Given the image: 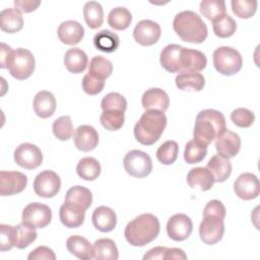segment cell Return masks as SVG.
Returning <instances> with one entry per match:
<instances>
[{
    "label": "cell",
    "instance_id": "obj_29",
    "mask_svg": "<svg viewBox=\"0 0 260 260\" xmlns=\"http://www.w3.org/2000/svg\"><path fill=\"white\" fill-rule=\"evenodd\" d=\"M66 247L72 255L81 260L92 259V246L81 236H70L66 241Z\"/></svg>",
    "mask_w": 260,
    "mask_h": 260
},
{
    "label": "cell",
    "instance_id": "obj_7",
    "mask_svg": "<svg viewBox=\"0 0 260 260\" xmlns=\"http://www.w3.org/2000/svg\"><path fill=\"white\" fill-rule=\"evenodd\" d=\"M123 166L127 174L135 178L147 177L152 171V161L150 156L139 149L128 151L124 156Z\"/></svg>",
    "mask_w": 260,
    "mask_h": 260
},
{
    "label": "cell",
    "instance_id": "obj_47",
    "mask_svg": "<svg viewBox=\"0 0 260 260\" xmlns=\"http://www.w3.org/2000/svg\"><path fill=\"white\" fill-rule=\"evenodd\" d=\"M231 120L240 128H249L254 123L255 115L246 108H238L232 112Z\"/></svg>",
    "mask_w": 260,
    "mask_h": 260
},
{
    "label": "cell",
    "instance_id": "obj_25",
    "mask_svg": "<svg viewBox=\"0 0 260 260\" xmlns=\"http://www.w3.org/2000/svg\"><path fill=\"white\" fill-rule=\"evenodd\" d=\"M206 169L212 175L214 182H224L232 174V164L229 158L215 154L207 162Z\"/></svg>",
    "mask_w": 260,
    "mask_h": 260
},
{
    "label": "cell",
    "instance_id": "obj_5",
    "mask_svg": "<svg viewBox=\"0 0 260 260\" xmlns=\"http://www.w3.org/2000/svg\"><path fill=\"white\" fill-rule=\"evenodd\" d=\"M212 61L216 71L226 76L238 73L243 65V59L239 51L228 46L215 49L212 55Z\"/></svg>",
    "mask_w": 260,
    "mask_h": 260
},
{
    "label": "cell",
    "instance_id": "obj_55",
    "mask_svg": "<svg viewBox=\"0 0 260 260\" xmlns=\"http://www.w3.org/2000/svg\"><path fill=\"white\" fill-rule=\"evenodd\" d=\"M11 53H12V49L6 44L1 43V63H0L1 68H7V62L9 60Z\"/></svg>",
    "mask_w": 260,
    "mask_h": 260
},
{
    "label": "cell",
    "instance_id": "obj_13",
    "mask_svg": "<svg viewBox=\"0 0 260 260\" xmlns=\"http://www.w3.org/2000/svg\"><path fill=\"white\" fill-rule=\"evenodd\" d=\"M234 191L236 195L243 200L255 199L260 193L259 180L252 173H243L236 179Z\"/></svg>",
    "mask_w": 260,
    "mask_h": 260
},
{
    "label": "cell",
    "instance_id": "obj_24",
    "mask_svg": "<svg viewBox=\"0 0 260 260\" xmlns=\"http://www.w3.org/2000/svg\"><path fill=\"white\" fill-rule=\"evenodd\" d=\"M32 106L37 116L46 119L54 114L56 110V99L52 92L41 90L36 94Z\"/></svg>",
    "mask_w": 260,
    "mask_h": 260
},
{
    "label": "cell",
    "instance_id": "obj_26",
    "mask_svg": "<svg viewBox=\"0 0 260 260\" xmlns=\"http://www.w3.org/2000/svg\"><path fill=\"white\" fill-rule=\"evenodd\" d=\"M187 183L191 188H198L200 191H208L213 187L214 179L206 168L198 167L191 169L187 175Z\"/></svg>",
    "mask_w": 260,
    "mask_h": 260
},
{
    "label": "cell",
    "instance_id": "obj_37",
    "mask_svg": "<svg viewBox=\"0 0 260 260\" xmlns=\"http://www.w3.org/2000/svg\"><path fill=\"white\" fill-rule=\"evenodd\" d=\"M112 62L103 56H94L89 62L88 74L98 79L105 81L112 74Z\"/></svg>",
    "mask_w": 260,
    "mask_h": 260
},
{
    "label": "cell",
    "instance_id": "obj_46",
    "mask_svg": "<svg viewBox=\"0 0 260 260\" xmlns=\"http://www.w3.org/2000/svg\"><path fill=\"white\" fill-rule=\"evenodd\" d=\"M101 108L103 109V111L115 110L125 113L127 109V101L122 94L118 92H109L103 98Z\"/></svg>",
    "mask_w": 260,
    "mask_h": 260
},
{
    "label": "cell",
    "instance_id": "obj_2",
    "mask_svg": "<svg viewBox=\"0 0 260 260\" xmlns=\"http://www.w3.org/2000/svg\"><path fill=\"white\" fill-rule=\"evenodd\" d=\"M226 129L223 114L214 109H206L198 113L193 131L194 140L203 146L214 140Z\"/></svg>",
    "mask_w": 260,
    "mask_h": 260
},
{
    "label": "cell",
    "instance_id": "obj_31",
    "mask_svg": "<svg viewBox=\"0 0 260 260\" xmlns=\"http://www.w3.org/2000/svg\"><path fill=\"white\" fill-rule=\"evenodd\" d=\"M175 82L181 90L200 91L204 87L205 78L199 72H181L176 76Z\"/></svg>",
    "mask_w": 260,
    "mask_h": 260
},
{
    "label": "cell",
    "instance_id": "obj_45",
    "mask_svg": "<svg viewBox=\"0 0 260 260\" xmlns=\"http://www.w3.org/2000/svg\"><path fill=\"white\" fill-rule=\"evenodd\" d=\"M231 4L233 12L240 18H250L257 10L256 0H233Z\"/></svg>",
    "mask_w": 260,
    "mask_h": 260
},
{
    "label": "cell",
    "instance_id": "obj_50",
    "mask_svg": "<svg viewBox=\"0 0 260 260\" xmlns=\"http://www.w3.org/2000/svg\"><path fill=\"white\" fill-rule=\"evenodd\" d=\"M225 213H226V210H225L224 205L222 204L221 201L216 200V199L208 201L203 210V214L216 215L221 218L225 217Z\"/></svg>",
    "mask_w": 260,
    "mask_h": 260
},
{
    "label": "cell",
    "instance_id": "obj_36",
    "mask_svg": "<svg viewBox=\"0 0 260 260\" xmlns=\"http://www.w3.org/2000/svg\"><path fill=\"white\" fill-rule=\"evenodd\" d=\"M83 16L89 28H99L104 22V10L96 1H88L83 6Z\"/></svg>",
    "mask_w": 260,
    "mask_h": 260
},
{
    "label": "cell",
    "instance_id": "obj_3",
    "mask_svg": "<svg viewBox=\"0 0 260 260\" xmlns=\"http://www.w3.org/2000/svg\"><path fill=\"white\" fill-rule=\"evenodd\" d=\"M173 28L182 41L194 44L203 43L208 35L206 24L194 11L184 10L176 14Z\"/></svg>",
    "mask_w": 260,
    "mask_h": 260
},
{
    "label": "cell",
    "instance_id": "obj_33",
    "mask_svg": "<svg viewBox=\"0 0 260 260\" xmlns=\"http://www.w3.org/2000/svg\"><path fill=\"white\" fill-rule=\"evenodd\" d=\"M65 201L75 204L86 210L92 203V194L89 189L83 186H73L67 191Z\"/></svg>",
    "mask_w": 260,
    "mask_h": 260
},
{
    "label": "cell",
    "instance_id": "obj_12",
    "mask_svg": "<svg viewBox=\"0 0 260 260\" xmlns=\"http://www.w3.org/2000/svg\"><path fill=\"white\" fill-rule=\"evenodd\" d=\"M193 231L191 218L184 213H177L170 217L167 223L168 236L176 242H181L189 238Z\"/></svg>",
    "mask_w": 260,
    "mask_h": 260
},
{
    "label": "cell",
    "instance_id": "obj_8",
    "mask_svg": "<svg viewBox=\"0 0 260 260\" xmlns=\"http://www.w3.org/2000/svg\"><path fill=\"white\" fill-rule=\"evenodd\" d=\"M52 219L51 208L40 202H32L27 204L21 215L22 223L34 228V229H44L46 228Z\"/></svg>",
    "mask_w": 260,
    "mask_h": 260
},
{
    "label": "cell",
    "instance_id": "obj_48",
    "mask_svg": "<svg viewBox=\"0 0 260 260\" xmlns=\"http://www.w3.org/2000/svg\"><path fill=\"white\" fill-rule=\"evenodd\" d=\"M81 86L85 93L89 95H95L104 89L105 81L98 79L87 73L83 76V79L81 81Z\"/></svg>",
    "mask_w": 260,
    "mask_h": 260
},
{
    "label": "cell",
    "instance_id": "obj_39",
    "mask_svg": "<svg viewBox=\"0 0 260 260\" xmlns=\"http://www.w3.org/2000/svg\"><path fill=\"white\" fill-rule=\"evenodd\" d=\"M212 28L215 36L225 39L232 37L236 32L237 23L229 14L225 13L212 21Z\"/></svg>",
    "mask_w": 260,
    "mask_h": 260
},
{
    "label": "cell",
    "instance_id": "obj_17",
    "mask_svg": "<svg viewBox=\"0 0 260 260\" xmlns=\"http://www.w3.org/2000/svg\"><path fill=\"white\" fill-rule=\"evenodd\" d=\"M73 141L77 149L90 151L98 146L99 133L92 126L81 125L74 130Z\"/></svg>",
    "mask_w": 260,
    "mask_h": 260
},
{
    "label": "cell",
    "instance_id": "obj_49",
    "mask_svg": "<svg viewBox=\"0 0 260 260\" xmlns=\"http://www.w3.org/2000/svg\"><path fill=\"white\" fill-rule=\"evenodd\" d=\"M13 245V225L0 224V250L2 252L10 250Z\"/></svg>",
    "mask_w": 260,
    "mask_h": 260
},
{
    "label": "cell",
    "instance_id": "obj_1",
    "mask_svg": "<svg viewBox=\"0 0 260 260\" xmlns=\"http://www.w3.org/2000/svg\"><path fill=\"white\" fill-rule=\"evenodd\" d=\"M159 230V220L155 215L142 213L127 223L124 236L131 246L143 247L158 236Z\"/></svg>",
    "mask_w": 260,
    "mask_h": 260
},
{
    "label": "cell",
    "instance_id": "obj_54",
    "mask_svg": "<svg viewBox=\"0 0 260 260\" xmlns=\"http://www.w3.org/2000/svg\"><path fill=\"white\" fill-rule=\"evenodd\" d=\"M187 255L180 248H167L165 260H185Z\"/></svg>",
    "mask_w": 260,
    "mask_h": 260
},
{
    "label": "cell",
    "instance_id": "obj_16",
    "mask_svg": "<svg viewBox=\"0 0 260 260\" xmlns=\"http://www.w3.org/2000/svg\"><path fill=\"white\" fill-rule=\"evenodd\" d=\"M215 148L218 154L226 158H232L240 151L241 138L237 133L225 129L215 138Z\"/></svg>",
    "mask_w": 260,
    "mask_h": 260
},
{
    "label": "cell",
    "instance_id": "obj_6",
    "mask_svg": "<svg viewBox=\"0 0 260 260\" xmlns=\"http://www.w3.org/2000/svg\"><path fill=\"white\" fill-rule=\"evenodd\" d=\"M36 61L32 53L27 49L18 48L12 51L7 62L10 75L18 80L28 78L35 71Z\"/></svg>",
    "mask_w": 260,
    "mask_h": 260
},
{
    "label": "cell",
    "instance_id": "obj_38",
    "mask_svg": "<svg viewBox=\"0 0 260 260\" xmlns=\"http://www.w3.org/2000/svg\"><path fill=\"white\" fill-rule=\"evenodd\" d=\"M132 21L131 12L125 7H116L108 15L109 25L116 30H124L129 27Z\"/></svg>",
    "mask_w": 260,
    "mask_h": 260
},
{
    "label": "cell",
    "instance_id": "obj_41",
    "mask_svg": "<svg viewBox=\"0 0 260 260\" xmlns=\"http://www.w3.org/2000/svg\"><path fill=\"white\" fill-rule=\"evenodd\" d=\"M179 153L178 143L174 140H167L156 150V158L162 165L169 166L176 161Z\"/></svg>",
    "mask_w": 260,
    "mask_h": 260
},
{
    "label": "cell",
    "instance_id": "obj_23",
    "mask_svg": "<svg viewBox=\"0 0 260 260\" xmlns=\"http://www.w3.org/2000/svg\"><path fill=\"white\" fill-rule=\"evenodd\" d=\"M183 47L177 44L166 46L159 55V62L168 72L177 73L181 71V52Z\"/></svg>",
    "mask_w": 260,
    "mask_h": 260
},
{
    "label": "cell",
    "instance_id": "obj_42",
    "mask_svg": "<svg viewBox=\"0 0 260 260\" xmlns=\"http://www.w3.org/2000/svg\"><path fill=\"white\" fill-rule=\"evenodd\" d=\"M101 124L109 131H117L122 128L125 121L124 112L115 110L103 111L100 117Z\"/></svg>",
    "mask_w": 260,
    "mask_h": 260
},
{
    "label": "cell",
    "instance_id": "obj_30",
    "mask_svg": "<svg viewBox=\"0 0 260 260\" xmlns=\"http://www.w3.org/2000/svg\"><path fill=\"white\" fill-rule=\"evenodd\" d=\"M92 258L96 260H117L119 252L115 242L108 238L96 240L92 246Z\"/></svg>",
    "mask_w": 260,
    "mask_h": 260
},
{
    "label": "cell",
    "instance_id": "obj_28",
    "mask_svg": "<svg viewBox=\"0 0 260 260\" xmlns=\"http://www.w3.org/2000/svg\"><path fill=\"white\" fill-rule=\"evenodd\" d=\"M88 58L84 51L79 48L69 49L64 56V65L71 73H81L87 66Z\"/></svg>",
    "mask_w": 260,
    "mask_h": 260
},
{
    "label": "cell",
    "instance_id": "obj_52",
    "mask_svg": "<svg viewBox=\"0 0 260 260\" xmlns=\"http://www.w3.org/2000/svg\"><path fill=\"white\" fill-rule=\"evenodd\" d=\"M14 5L16 9H18L20 12L28 13L31 11H35L40 5L41 1H34V0H15Z\"/></svg>",
    "mask_w": 260,
    "mask_h": 260
},
{
    "label": "cell",
    "instance_id": "obj_43",
    "mask_svg": "<svg viewBox=\"0 0 260 260\" xmlns=\"http://www.w3.org/2000/svg\"><path fill=\"white\" fill-rule=\"evenodd\" d=\"M207 154V147L200 145L194 139L187 142L184 150V159L187 164H198Z\"/></svg>",
    "mask_w": 260,
    "mask_h": 260
},
{
    "label": "cell",
    "instance_id": "obj_44",
    "mask_svg": "<svg viewBox=\"0 0 260 260\" xmlns=\"http://www.w3.org/2000/svg\"><path fill=\"white\" fill-rule=\"evenodd\" d=\"M53 133L61 141L70 139L73 134V124L69 116H61L53 123Z\"/></svg>",
    "mask_w": 260,
    "mask_h": 260
},
{
    "label": "cell",
    "instance_id": "obj_27",
    "mask_svg": "<svg viewBox=\"0 0 260 260\" xmlns=\"http://www.w3.org/2000/svg\"><path fill=\"white\" fill-rule=\"evenodd\" d=\"M23 26L21 12L16 8H6L0 13V27L3 31L14 34L19 31Z\"/></svg>",
    "mask_w": 260,
    "mask_h": 260
},
{
    "label": "cell",
    "instance_id": "obj_20",
    "mask_svg": "<svg viewBox=\"0 0 260 260\" xmlns=\"http://www.w3.org/2000/svg\"><path fill=\"white\" fill-rule=\"evenodd\" d=\"M85 211L83 208L72 204L70 202H64L59 210V217L61 222L69 229H75L80 226L85 218Z\"/></svg>",
    "mask_w": 260,
    "mask_h": 260
},
{
    "label": "cell",
    "instance_id": "obj_18",
    "mask_svg": "<svg viewBox=\"0 0 260 260\" xmlns=\"http://www.w3.org/2000/svg\"><path fill=\"white\" fill-rule=\"evenodd\" d=\"M181 72H200L207 64V59L205 55L194 49L184 48L181 52Z\"/></svg>",
    "mask_w": 260,
    "mask_h": 260
},
{
    "label": "cell",
    "instance_id": "obj_10",
    "mask_svg": "<svg viewBox=\"0 0 260 260\" xmlns=\"http://www.w3.org/2000/svg\"><path fill=\"white\" fill-rule=\"evenodd\" d=\"M61 188V179L53 171L45 170L37 175L34 181L35 193L43 198H52L58 194Z\"/></svg>",
    "mask_w": 260,
    "mask_h": 260
},
{
    "label": "cell",
    "instance_id": "obj_4",
    "mask_svg": "<svg viewBox=\"0 0 260 260\" xmlns=\"http://www.w3.org/2000/svg\"><path fill=\"white\" fill-rule=\"evenodd\" d=\"M167 126V117L162 112L146 110L134 126V136L143 145H152L161 136Z\"/></svg>",
    "mask_w": 260,
    "mask_h": 260
},
{
    "label": "cell",
    "instance_id": "obj_35",
    "mask_svg": "<svg viewBox=\"0 0 260 260\" xmlns=\"http://www.w3.org/2000/svg\"><path fill=\"white\" fill-rule=\"evenodd\" d=\"M102 168L98 159L91 156L81 158L76 167L77 175L85 181H93L101 174Z\"/></svg>",
    "mask_w": 260,
    "mask_h": 260
},
{
    "label": "cell",
    "instance_id": "obj_11",
    "mask_svg": "<svg viewBox=\"0 0 260 260\" xmlns=\"http://www.w3.org/2000/svg\"><path fill=\"white\" fill-rule=\"evenodd\" d=\"M14 161L21 168L26 170H34L40 167L43 162V154L41 149L28 142L19 144L13 153Z\"/></svg>",
    "mask_w": 260,
    "mask_h": 260
},
{
    "label": "cell",
    "instance_id": "obj_15",
    "mask_svg": "<svg viewBox=\"0 0 260 260\" xmlns=\"http://www.w3.org/2000/svg\"><path fill=\"white\" fill-rule=\"evenodd\" d=\"M27 178L20 172H0V195L11 196L24 190Z\"/></svg>",
    "mask_w": 260,
    "mask_h": 260
},
{
    "label": "cell",
    "instance_id": "obj_34",
    "mask_svg": "<svg viewBox=\"0 0 260 260\" xmlns=\"http://www.w3.org/2000/svg\"><path fill=\"white\" fill-rule=\"evenodd\" d=\"M37 231L24 223L13 226V245L17 249H24L37 239Z\"/></svg>",
    "mask_w": 260,
    "mask_h": 260
},
{
    "label": "cell",
    "instance_id": "obj_19",
    "mask_svg": "<svg viewBox=\"0 0 260 260\" xmlns=\"http://www.w3.org/2000/svg\"><path fill=\"white\" fill-rule=\"evenodd\" d=\"M141 104L145 110H154L164 113L169 108L170 98L164 89L152 87L144 91L141 98Z\"/></svg>",
    "mask_w": 260,
    "mask_h": 260
},
{
    "label": "cell",
    "instance_id": "obj_21",
    "mask_svg": "<svg viewBox=\"0 0 260 260\" xmlns=\"http://www.w3.org/2000/svg\"><path fill=\"white\" fill-rule=\"evenodd\" d=\"M57 34L59 40L63 44L73 46L83 39L84 28L75 20H66L59 25Z\"/></svg>",
    "mask_w": 260,
    "mask_h": 260
},
{
    "label": "cell",
    "instance_id": "obj_53",
    "mask_svg": "<svg viewBox=\"0 0 260 260\" xmlns=\"http://www.w3.org/2000/svg\"><path fill=\"white\" fill-rule=\"evenodd\" d=\"M166 251H167V247H154L150 250H148L144 256L143 259L144 260H152V259H165V255H166Z\"/></svg>",
    "mask_w": 260,
    "mask_h": 260
},
{
    "label": "cell",
    "instance_id": "obj_9",
    "mask_svg": "<svg viewBox=\"0 0 260 260\" xmlns=\"http://www.w3.org/2000/svg\"><path fill=\"white\" fill-rule=\"evenodd\" d=\"M223 219L216 215L203 214V219L199 225V236L204 244L214 245L222 239L224 234Z\"/></svg>",
    "mask_w": 260,
    "mask_h": 260
},
{
    "label": "cell",
    "instance_id": "obj_14",
    "mask_svg": "<svg viewBox=\"0 0 260 260\" xmlns=\"http://www.w3.org/2000/svg\"><path fill=\"white\" fill-rule=\"evenodd\" d=\"M160 26L158 23L150 20H140L134 27L133 38L141 46H151L160 38Z\"/></svg>",
    "mask_w": 260,
    "mask_h": 260
},
{
    "label": "cell",
    "instance_id": "obj_40",
    "mask_svg": "<svg viewBox=\"0 0 260 260\" xmlns=\"http://www.w3.org/2000/svg\"><path fill=\"white\" fill-rule=\"evenodd\" d=\"M199 9L203 16L213 21L225 14V2L222 0H203L200 2Z\"/></svg>",
    "mask_w": 260,
    "mask_h": 260
},
{
    "label": "cell",
    "instance_id": "obj_51",
    "mask_svg": "<svg viewBox=\"0 0 260 260\" xmlns=\"http://www.w3.org/2000/svg\"><path fill=\"white\" fill-rule=\"evenodd\" d=\"M28 260H40V259H46V260H55L56 255L53 252L52 249L46 246H39L35 250H32L28 256Z\"/></svg>",
    "mask_w": 260,
    "mask_h": 260
},
{
    "label": "cell",
    "instance_id": "obj_22",
    "mask_svg": "<svg viewBox=\"0 0 260 260\" xmlns=\"http://www.w3.org/2000/svg\"><path fill=\"white\" fill-rule=\"evenodd\" d=\"M92 223L94 228L103 233L112 232L117 224V216L115 211L108 206L96 207L91 216Z\"/></svg>",
    "mask_w": 260,
    "mask_h": 260
},
{
    "label": "cell",
    "instance_id": "obj_32",
    "mask_svg": "<svg viewBox=\"0 0 260 260\" xmlns=\"http://www.w3.org/2000/svg\"><path fill=\"white\" fill-rule=\"evenodd\" d=\"M93 45L99 51L113 53L119 48L120 39L115 32L109 29H103L94 35Z\"/></svg>",
    "mask_w": 260,
    "mask_h": 260
}]
</instances>
